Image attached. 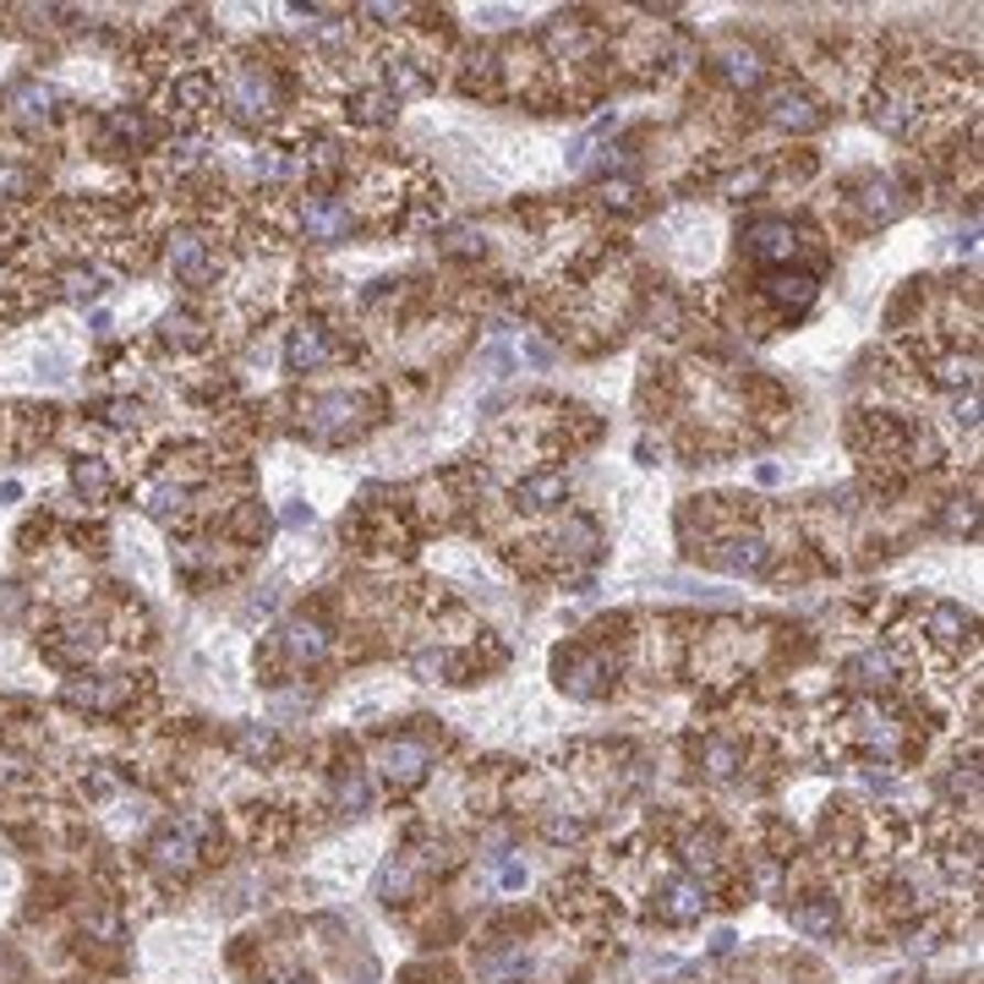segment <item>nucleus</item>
Returning a JSON list of instances; mask_svg holds the SVG:
<instances>
[{"label": "nucleus", "instance_id": "nucleus-11", "mask_svg": "<svg viewBox=\"0 0 984 984\" xmlns=\"http://www.w3.org/2000/svg\"><path fill=\"white\" fill-rule=\"evenodd\" d=\"M44 651L55 657V662H88L94 651H99V624H83V618H72V624H61V629H50V640H44Z\"/></svg>", "mask_w": 984, "mask_h": 984}, {"label": "nucleus", "instance_id": "nucleus-31", "mask_svg": "<svg viewBox=\"0 0 984 984\" xmlns=\"http://www.w3.org/2000/svg\"><path fill=\"white\" fill-rule=\"evenodd\" d=\"M61 290H66L72 301H94V295H105V290H110V280H105L99 269H66Z\"/></svg>", "mask_w": 984, "mask_h": 984}, {"label": "nucleus", "instance_id": "nucleus-10", "mask_svg": "<svg viewBox=\"0 0 984 984\" xmlns=\"http://www.w3.org/2000/svg\"><path fill=\"white\" fill-rule=\"evenodd\" d=\"M657 913H662L668 924H695V919L705 913V886L701 880H690V875L662 880V902H657Z\"/></svg>", "mask_w": 984, "mask_h": 984}, {"label": "nucleus", "instance_id": "nucleus-36", "mask_svg": "<svg viewBox=\"0 0 984 984\" xmlns=\"http://www.w3.org/2000/svg\"><path fill=\"white\" fill-rule=\"evenodd\" d=\"M72 482L88 493V498H105L110 493V471L99 465V459H77V471H72Z\"/></svg>", "mask_w": 984, "mask_h": 984}, {"label": "nucleus", "instance_id": "nucleus-39", "mask_svg": "<svg viewBox=\"0 0 984 984\" xmlns=\"http://www.w3.org/2000/svg\"><path fill=\"white\" fill-rule=\"evenodd\" d=\"M542 837H548V843H580V837H585V821H580V815H553V821H548V826H542Z\"/></svg>", "mask_w": 984, "mask_h": 984}, {"label": "nucleus", "instance_id": "nucleus-33", "mask_svg": "<svg viewBox=\"0 0 984 984\" xmlns=\"http://www.w3.org/2000/svg\"><path fill=\"white\" fill-rule=\"evenodd\" d=\"M241 755H247V760H269V755H280V733L263 727V722H252V727L241 733Z\"/></svg>", "mask_w": 984, "mask_h": 984}, {"label": "nucleus", "instance_id": "nucleus-17", "mask_svg": "<svg viewBox=\"0 0 984 984\" xmlns=\"http://www.w3.org/2000/svg\"><path fill=\"white\" fill-rule=\"evenodd\" d=\"M6 105H11V116H17L22 127H44V121L55 116V94H50L44 83H11Z\"/></svg>", "mask_w": 984, "mask_h": 984}, {"label": "nucleus", "instance_id": "nucleus-27", "mask_svg": "<svg viewBox=\"0 0 984 984\" xmlns=\"http://www.w3.org/2000/svg\"><path fill=\"white\" fill-rule=\"evenodd\" d=\"M864 208H869V219L886 225V219L902 214V197H897V186H891L886 175H869V181H864Z\"/></svg>", "mask_w": 984, "mask_h": 984}, {"label": "nucleus", "instance_id": "nucleus-13", "mask_svg": "<svg viewBox=\"0 0 984 984\" xmlns=\"http://www.w3.org/2000/svg\"><path fill=\"white\" fill-rule=\"evenodd\" d=\"M170 269L192 284V290H203V284L214 280V258H208L203 236H175V241H170Z\"/></svg>", "mask_w": 984, "mask_h": 984}, {"label": "nucleus", "instance_id": "nucleus-47", "mask_svg": "<svg viewBox=\"0 0 984 984\" xmlns=\"http://www.w3.org/2000/svg\"><path fill=\"white\" fill-rule=\"evenodd\" d=\"M526 361H531V367H548V361H553V345H542V339H526Z\"/></svg>", "mask_w": 984, "mask_h": 984}, {"label": "nucleus", "instance_id": "nucleus-34", "mask_svg": "<svg viewBox=\"0 0 984 984\" xmlns=\"http://www.w3.org/2000/svg\"><path fill=\"white\" fill-rule=\"evenodd\" d=\"M110 138H121V148H142L153 132H148V121H142L138 110H116L110 116Z\"/></svg>", "mask_w": 984, "mask_h": 984}, {"label": "nucleus", "instance_id": "nucleus-16", "mask_svg": "<svg viewBox=\"0 0 984 984\" xmlns=\"http://www.w3.org/2000/svg\"><path fill=\"white\" fill-rule=\"evenodd\" d=\"M127 695H132L127 679H72V684H66V701L88 705V711H121Z\"/></svg>", "mask_w": 984, "mask_h": 984}, {"label": "nucleus", "instance_id": "nucleus-9", "mask_svg": "<svg viewBox=\"0 0 984 984\" xmlns=\"http://www.w3.org/2000/svg\"><path fill=\"white\" fill-rule=\"evenodd\" d=\"M383 777L394 782V788H417L426 777V766H432V755H426L417 738H394V744H383Z\"/></svg>", "mask_w": 984, "mask_h": 984}, {"label": "nucleus", "instance_id": "nucleus-1", "mask_svg": "<svg viewBox=\"0 0 984 984\" xmlns=\"http://www.w3.org/2000/svg\"><path fill=\"white\" fill-rule=\"evenodd\" d=\"M214 837V821L208 815H181L175 826H164L153 847H148V864L159 875H192L203 864V843Z\"/></svg>", "mask_w": 984, "mask_h": 984}, {"label": "nucleus", "instance_id": "nucleus-3", "mask_svg": "<svg viewBox=\"0 0 984 984\" xmlns=\"http://www.w3.org/2000/svg\"><path fill=\"white\" fill-rule=\"evenodd\" d=\"M295 214H301V230H306V241H345V236L356 230V214H350V203H339V197H328V192H306Z\"/></svg>", "mask_w": 984, "mask_h": 984}, {"label": "nucleus", "instance_id": "nucleus-30", "mask_svg": "<svg viewBox=\"0 0 984 984\" xmlns=\"http://www.w3.org/2000/svg\"><path fill=\"white\" fill-rule=\"evenodd\" d=\"M186 504H192L186 487H153V493H148V515H153V520H181Z\"/></svg>", "mask_w": 984, "mask_h": 984}, {"label": "nucleus", "instance_id": "nucleus-6", "mask_svg": "<svg viewBox=\"0 0 984 984\" xmlns=\"http://www.w3.org/2000/svg\"><path fill=\"white\" fill-rule=\"evenodd\" d=\"M356 400L350 394H323V400H312V411H306V426H312V437H323V443H339V437H350L356 432Z\"/></svg>", "mask_w": 984, "mask_h": 984}, {"label": "nucleus", "instance_id": "nucleus-20", "mask_svg": "<svg viewBox=\"0 0 984 984\" xmlns=\"http://www.w3.org/2000/svg\"><path fill=\"white\" fill-rule=\"evenodd\" d=\"M722 77H727L733 88H760V77H766L760 50H749V44H727V50H722Z\"/></svg>", "mask_w": 984, "mask_h": 984}, {"label": "nucleus", "instance_id": "nucleus-40", "mask_svg": "<svg viewBox=\"0 0 984 984\" xmlns=\"http://www.w3.org/2000/svg\"><path fill=\"white\" fill-rule=\"evenodd\" d=\"M339 804H345V810H367V804H372V782H367L361 771H350L345 788H339Z\"/></svg>", "mask_w": 984, "mask_h": 984}, {"label": "nucleus", "instance_id": "nucleus-43", "mask_svg": "<svg viewBox=\"0 0 984 984\" xmlns=\"http://www.w3.org/2000/svg\"><path fill=\"white\" fill-rule=\"evenodd\" d=\"M203 148H208L203 138H181V142H170V159H175V164H197Z\"/></svg>", "mask_w": 984, "mask_h": 984}, {"label": "nucleus", "instance_id": "nucleus-49", "mask_svg": "<svg viewBox=\"0 0 984 984\" xmlns=\"http://www.w3.org/2000/svg\"><path fill=\"white\" fill-rule=\"evenodd\" d=\"M733 947H738V936H733V930H716V936H711V952H716V958H727Z\"/></svg>", "mask_w": 984, "mask_h": 984}, {"label": "nucleus", "instance_id": "nucleus-32", "mask_svg": "<svg viewBox=\"0 0 984 984\" xmlns=\"http://www.w3.org/2000/svg\"><path fill=\"white\" fill-rule=\"evenodd\" d=\"M164 339H170V345H186V350L208 345L203 323H197V317H186V312H170V317H164Z\"/></svg>", "mask_w": 984, "mask_h": 984}, {"label": "nucleus", "instance_id": "nucleus-26", "mask_svg": "<svg viewBox=\"0 0 984 984\" xmlns=\"http://www.w3.org/2000/svg\"><path fill=\"white\" fill-rule=\"evenodd\" d=\"M284 651L301 657V662H317V657H328V629L323 624H290L284 629Z\"/></svg>", "mask_w": 984, "mask_h": 984}, {"label": "nucleus", "instance_id": "nucleus-4", "mask_svg": "<svg viewBox=\"0 0 984 984\" xmlns=\"http://www.w3.org/2000/svg\"><path fill=\"white\" fill-rule=\"evenodd\" d=\"M738 247L755 258V263H788L799 252V230L788 219H749L738 230Z\"/></svg>", "mask_w": 984, "mask_h": 984}, {"label": "nucleus", "instance_id": "nucleus-44", "mask_svg": "<svg viewBox=\"0 0 984 984\" xmlns=\"http://www.w3.org/2000/svg\"><path fill=\"white\" fill-rule=\"evenodd\" d=\"M448 252H454V258H476V252H487V241H476V230H454Z\"/></svg>", "mask_w": 984, "mask_h": 984}, {"label": "nucleus", "instance_id": "nucleus-48", "mask_svg": "<svg viewBox=\"0 0 984 984\" xmlns=\"http://www.w3.org/2000/svg\"><path fill=\"white\" fill-rule=\"evenodd\" d=\"M284 526H290V531L312 526V504H290V509H284Z\"/></svg>", "mask_w": 984, "mask_h": 984}, {"label": "nucleus", "instance_id": "nucleus-24", "mask_svg": "<svg viewBox=\"0 0 984 984\" xmlns=\"http://www.w3.org/2000/svg\"><path fill=\"white\" fill-rule=\"evenodd\" d=\"M738 760H744V749H738L733 738H705L701 744V766L711 782H727V777L738 771Z\"/></svg>", "mask_w": 984, "mask_h": 984}, {"label": "nucleus", "instance_id": "nucleus-18", "mask_svg": "<svg viewBox=\"0 0 984 984\" xmlns=\"http://www.w3.org/2000/svg\"><path fill=\"white\" fill-rule=\"evenodd\" d=\"M760 284H766V295H771L777 306H788V312H804V306L815 301V290H821L815 274H799V269H793V274H788V269H777V274H766Z\"/></svg>", "mask_w": 984, "mask_h": 984}, {"label": "nucleus", "instance_id": "nucleus-12", "mask_svg": "<svg viewBox=\"0 0 984 984\" xmlns=\"http://www.w3.org/2000/svg\"><path fill=\"white\" fill-rule=\"evenodd\" d=\"M869 121H875L880 132H891V138H908V132H913V121H919V110H913V99H908V94L880 88V94H869Z\"/></svg>", "mask_w": 984, "mask_h": 984}, {"label": "nucleus", "instance_id": "nucleus-38", "mask_svg": "<svg viewBox=\"0 0 984 984\" xmlns=\"http://www.w3.org/2000/svg\"><path fill=\"white\" fill-rule=\"evenodd\" d=\"M760 181H766V170H755V164H749V170H733V175L722 181V197H733V203H744V197H749V192H755Z\"/></svg>", "mask_w": 984, "mask_h": 984}, {"label": "nucleus", "instance_id": "nucleus-46", "mask_svg": "<svg viewBox=\"0 0 984 984\" xmlns=\"http://www.w3.org/2000/svg\"><path fill=\"white\" fill-rule=\"evenodd\" d=\"M487 361H493V378H509V372H515V356H509L504 345H493V350H487Z\"/></svg>", "mask_w": 984, "mask_h": 984}, {"label": "nucleus", "instance_id": "nucleus-22", "mask_svg": "<svg viewBox=\"0 0 984 984\" xmlns=\"http://www.w3.org/2000/svg\"><path fill=\"white\" fill-rule=\"evenodd\" d=\"M394 110H400V99H394L389 88H361V94H350V116H356L361 127H383V121H394Z\"/></svg>", "mask_w": 984, "mask_h": 984}, {"label": "nucleus", "instance_id": "nucleus-37", "mask_svg": "<svg viewBox=\"0 0 984 984\" xmlns=\"http://www.w3.org/2000/svg\"><path fill=\"white\" fill-rule=\"evenodd\" d=\"M39 782V771L22 760V755H0V788H17V793H28Z\"/></svg>", "mask_w": 984, "mask_h": 984}, {"label": "nucleus", "instance_id": "nucleus-42", "mask_svg": "<svg viewBox=\"0 0 984 984\" xmlns=\"http://www.w3.org/2000/svg\"><path fill=\"white\" fill-rule=\"evenodd\" d=\"M99 417L110 426H132L138 422V406H132V400H110V406H99Z\"/></svg>", "mask_w": 984, "mask_h": 984}, {"label": "nucleus", "instance_id": "nucleus-45", "mask_svg": "<svg viewBox=\"0 0 984 984\" xmlns=\"http://www.w3.org/2000/svg\"><path fill=\"white\" fill-rule=\"evenodd\" d=\"M498 886H509V891L526 886V864H520V858H504V864H498Z\"/></svg>", "mask_w": 984, "mask_h": 984}, {"label": "nucleus", "instance_id": "nucleus-29", "mask_svg": "<svg viewBox=\"0 0 984 984\" xmlns=\"http://www.w3.org/2000/svg\"><path fill=\"white\" fill-rule=\"evenodd\" d=\"M411 668H417V679L437 684V679H454L459 657H454V651H443V646H426V651H417V657H411Z\"/></svg>", "mask_w": 984, "mask_h": 984}, {"label": "nucleus", "instance_id": "nucleus-19", "mask_svg": "<svg viewBox=\"0 0 984 984\" xmlns=\"http://www.w3.org/2000/svg\"><path fill=\"white\" fill-rule=\"evenodd\" d=\"M515 498H520V509H559L563 498H569V476L537 471V476H526V482L515 487Z\"/></svg>", "mask_w": 984, "mask_h": 984}, {"label": "nucleus", "instance_id": "nucleus-21", "mask_svg": "<svg viewBox=\"0 0 984 984\" xmlns=\"http://www.w3.org/2000/svg\"><path fill=\"white\" fill-rule=\"evenodd\" d=\"M793 924H799L804 936H815V941H832V936H837V902H832V897H810V902L793 908Z\"/></svg>", "mask_w": 984, "mask_h": 984}, {"label": "nucleus", "instance_id": "nucleus-14", "mask_svg": "<svg viewBox=\"0 0 984 984\" xmlns=\"http://www.w3.org/2000/svg\"><path fill=\"white\" fill-rule=\"evenodd\" d=\"M716 563H722L727 574H760V569L771 563V548H766V537H755V531H738V537H727V542H722Z\"/></svg>", "mask_w": 984, "mask_h": 984}, {"label": "nucleus", "instance_id": "nucleus-5", "mask_svg": "<svg viewBox=\"0 0 984 984\" xmlns=\"http://www.w3.org/2000/svg\"><path fill=\"white\" fill-rule=\"evenodd\" d=\"M607 679H613V657L607 651H563L559 657V684L569 695H580V701L602 695Z\"/></svg>", "mask_w": 984, "mask_h": 984}, {"label": "nucleus", "instance_id": "nucleus-35", "mask_svg": "<svg viewBox=\"0 0 984 984\" xmlns=\"http://www.w3.org/2000/svg\"><path fill=\"white\" fill-rule=\"evenodd\" d=\"M936 383L969 389V383H974V356H941V361H936Z\"/></svg>", "mask_w": 984, "mask_h": 984}, {"label": "nucleus", "instance_id": "nucleus-25", "mask_svg": "<svg viewBox=\"0 0 984 984\" xmlns=\"http://www.w3.org/2000/svg\"><path fill=\"white\" fill-rule=\"evenodd\" d=\"M963 635H969V613L958 602H936L930 607V640L936 646H958Z\"/></svg>", "mask_w": 984, "mask_h": 984}, {"label": "nucleus", "instance_id": "nucleus-41", "mask_svg": "<svg viewBox=\"0 0 984 984\" xmlns=\"http://www.w3.org/2000/svg\"><path fill=\"white\" fill-rule=\"evenodd\" d=\"M175 99H181L186 110H197V105L208 99V77H181V88H175Z\"/></svg>", "mask_w": 984, "mask_h": 984}, {"label": "nucleus", "instance_id": "nucleus-23", "mask_svg": "<svg viewBox=\"0 0 984 984\" xmlns=\"http://www.w3.org/2000/svg\"><path fill=\"white\" fill-rule=\"evenodd\" d=\"M684 864H690L701 880H711V875L722 869V837H716V832H690V837H684Z\"/></svg>", "mask_w": 984, "mask_h": 984}, {"label": "nucleus", "instance_id": "nucleus-28", "mask_svg": "<svg viewBox=\"0 0 984 984\" xmlns=\"http://www.w3.org/2000/svg\"><path fill=\"white\" fill-rule=\"evenodd\" d=\"M383 88L394 94V99H406V94H426L432 88V77L417 72V61H389V72H383Z\"/></svg>", "mask_w": 984, "mask_h": 984}, {"label": "nucleus", "instance_id": "nucleus-7", "mask_svg": "<svg viewBox=\"0 0 984 984\" xmlns=\"http://www.w3.org/2000/svg\"><path fill=\"white\" fill-rule=\"evenodd\" d=\"M328 356H334V345H328V328H323V323L290 328V339H284V367H290V372H317Z\"/></svg>", "mask_w": 984, "mask_h": 984}, {"label": "nucleus", "instance_id": "nucleus-8", "mask_svg": "<svg viewBox=\"0 0 984 984\" xmlns=\"http://www.w3.org/2000/svg\"><path fill=\"white\" fill-rule=\"evenodd\" d=\"M771 121L777 127H788V132H821L826 127V110L810 99V94H799V88H782V94H771Z\"/></svg>", "mask_w": 984, "mask_h": 984}, {"label": "nucleus", "instance_id": "nucleus-15", "mask_svg": "<svg viewBox=\"0 0 984 984\" xmlns=\"http://www.w3.org/2000/svg\"><path fill=\"white\" fill-rule=\"evenodd\" d=\"M847 679H853L858 690H875V695H880V690L897 684V657L880 651V646H875V651H858V657H847Z\"/></svg>", "mask_w": 984, "mask_h": 984}, {"label": "nucleus", "instance_id": "nucleus-2", "mask_svg": "<svg viewBox=\"0 0 984 984\" xmlns=\"http://www.w3.org/2000/svg\"><path fill=\"white\" fill-rule=\"evenodd\" d=\"M225 110L236 121H263L280 110V77L269 66H236L225 77Z\"/></svg>", "mask_w": 984, "mask_h": 984}]
</instances>
